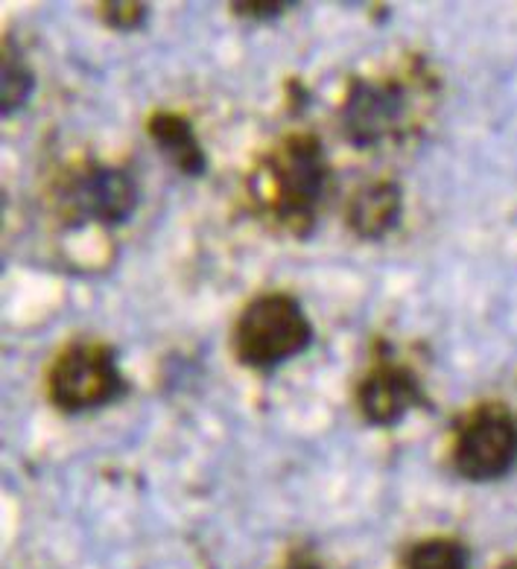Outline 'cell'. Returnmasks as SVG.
Returning a JSON list of instances; mask_svg holds the SVG:
<instances>
[{
  "mask_svg": "<svg viewBox=\"0 0 517 569\" xmlns=\"http://www.w3.org/2000/svg\"><path fill=\"white\" fill-rule=\"evenodd\" d=\"M260 170H264V199L275 219L296 237L310 234L330 181L328 156L319 138L314 132H296L284 138L264 158Z\"/></svg>",
  "mask_w": 517,
  "mask_h": 569,
  "instance_id": "6da1fadb",
  "label": "cell"
},
{
  "mask_svg": "<svg viewBox=\"0 0 517 569\" xmlns=\"http://www.w3.org/2000/svg\"><path fill=\"white\" fill-rule=\"evenodd\" d=\"M314 345V325L305 307L287 292H264L251 298L231 330L237 362L255 371H272Z\"/></svg>",
  "mask_w": 517,
  "mask_h": 569,
  "instance_id": "7a4b0ae2",
  "label": "cell"
},
{
  "mask_svg": "<svg viewBox=\"0 0 517 569\" xmlns=\"http://www.w3.org/2000/svg\"><path fill=\"white\" fill-rule=\"evenodd\" d=\"M129 391L118 351L97 339L64 345L48 371V398L64 415L95 412Z\"/></svg>",
  "mask_w": 517,
  "mask_h": 569,
  "instance_id": "3957f363",
  "label": "cell"
},
{
  "mask_svg": "<svg viewBox=\"0 0 517 569\" xmlns=\"http://www.w3.org/2000/svg\"><path fill=\"white\" fill-rule=\"evenodd\" d=\"M138 184L126 170L109 164L77 167L59 184V217L71 228L88 222L115 228L123 226L138 211Z\"/></svg>",
  "mask_w": 517,
  "mask_h": 569,
  "instance_id": "277c9868",
  "label": "cell"
},
{
  "mask_svg": "<svg viewBox=\"0 0 517 569\" xmlns=\"http://www.w3.org/2000/svg\"><path fill=\"white\" fill-rule=\"evenodd\" d=\"M454 468L468 482H494L517 461V423L509 409L483 406L459 427L454 441Z\"/></svg>",
  "mask_w": 517,
  "mask_h": 569,
  "instance_id": "5b68a950",
  "label": "cell"
},
{
  "mask_svg": "<svg viewBox=\"0 0 517 569\" xmlns=\"http://www.w3.org/2000/svg\"><path fill=\"white\" fill-rule=\"evenodd\" d=\"M407 114V94L400 82H369L354 79L345 91L342 120L345 138L354 147L369 149L380 143L386 134H392Z\"/></svg>",
  "mask_w": 517,
  "mask_h": 569,
  "instance_id": "8992f818",
  "label": "cell"
},
{
  "mask_svg": "<svg viewBox=\"0 0 517 569\" xmlns=\"http://www.w3.org/2000/svg\"><path fill=\"white\" fill-rule=\"evenodd\" d=\"M427 395L409 366H400L389 351L377 359L357 386V409L371 427H395L412 409H424Z\"/></svg>",
  "mask_w": 517,
  "mask_h": 569,
  "instance_id": "52a82bcc",
  "label": "cell"
},
{
  "mask_svg": "<svg viewBox=\"0 0 517 569\" xmlns=\"http://www.w3.org/2000/svg\"><path fill=\"white\" fill-rule=\"evenodd\" d=\"M404 213V193L392 179L366 181L345 208V222L360 240H384Z\"/></svg>",
  "mask_w": 517,
  "mask_h": 569,
  "instance_id": "ba28073f",
  "label": "cell"
},
{
  "mask_svg": "<svg viewBox=\"0 0 517 569\" xmlns=\"http://www.w3.org/2000/svg\"><path fill=\"white\" fill-rule=\"evenodd\" d=\"M147 134L161 149V156L190 179H199L208 170V156H205L202 143H199L197 132L185 114L167 109L152 111L147 120Z\"/></svg>",
  "mask_w": 517,
  "mask_h": 569,
  "instance_id": "9c48e42d",
  "label": "cell"
},
{
  "mask_svg": "<svg viewBox=\"0 0 517 569\" xmlns=\"http://www.w3.org/2000/svg\"><path fill=\"white\" fill-rule=\"evenodd\" d=\"M36 88V77H32L30 64L24 62V53L16 41L3 36V86H0V111L3 118H12L16 111L27 106Z\"/></svg>",
  "mask_w": 517,
  "mask_h": 569,
  "instance_id": "30bf717a",
  "label": "cell"
},
{
  "mask_svg": "<svg viewBox=\"0 0 517 569\" xmlns=\"http://www.w3.org/2000/svg\"><path fill=\"white\" fill-rule=\"evenodd\" d=\"M404 569H470V552L454 538H430L409 549Z\"/></svg>",
  "mask_w": 517,
  "mask_h": 569,
  "instance_id": "8fae6325",
  "label": "cell"
},
{
  "mask_svg": "<svg viewBox=\"0 0 517 569\" xmlns=\"http://www.w3.org/2000/svg\"><path fill=\"white\" fill-rule=\"evenodd\" d=\"M97 16H100L102 24H109L111 30L118 32H132L138 27L147 24L149 7L147 3H138V0H109V3H100L97 7Z\"/></svg>",
  "mask_w": 517,
  "mask_h": 569,
  "instance_id": "7c38bea8",
  "label": "cell"
},
{
  "mask_svg": "<svg viewBox=\"0 0 517 569\" xmlns=\"http://www.w3.org/2000/svg\"><path fill=\"white\" fill-rule=\"evenodd\" d=\"M296 3H255V0H243V3H231V12L237 18H255V21H272V18L287 16Z\"/></svg>",
  "mask_w": 517,
  "mask_h": 569,
  "instance_id": "4fadbf2b",
  "label": "cell"
},
{
  "mask_svg": "<svg viewBox=\"0 0 517 569\" xmlns=\"http://www.w3.org/2000/svg\"><path fill=\"white\" fill-rule=\"evenodd\" d=\"M287 569H321V567L314 561H307V558H296V561L287 563Z\"/></svg>",
  "mask_w": 517,
  "mask_h": 569,
  "instance_id": "5bb4252c",
  "label": "cell"
},
{
  "mask_svg": "<svg viewBox=\"0 0 517 569\" xmlns=\"http://www.w3.org/2000/svg\"><path fill=\"white\" fill-rule=\"evenodd\" d=\"M503 569H517V558H515V561H509V563H506V567H503Z\"/></svg>",
  "mask_w": 517,
  "mask_h": 569,
  "instance_id": "9a60e30c",
  "label": "cell"
}]
</instances>
